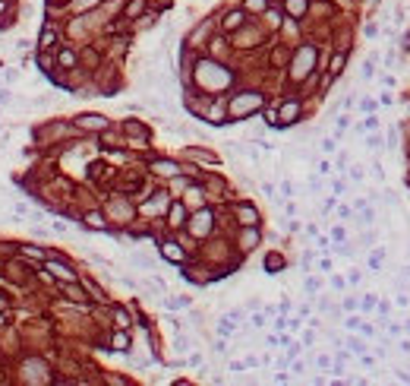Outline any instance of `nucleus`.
<instances>
[{
  "instance_id": "24",
  "label": "nucleus",
  "mask_w": 410,
  "mask_h": 386,
  "mask_svg": "<svg viewBox=\"0 0 410 386\" xmlns=\"http://www.w3.org/2000/svg\"><path fill=\"white\" fill-rule=\"evenodd\" d=\"M363 32H366V38H375V35H379V25H375V22H366V29H363Z\"/></svg>"
},
{
  "instance_id": "29",
  "label": "nucleus",
  "mask_w": 410,
  "mask_h": 386,
  "mask_svg": "<svg viewBox=\"0 0 410 386\" xmlns=\"http://www.w3.org/2000/svg\"><path fill=\"white\" fill-rule=\"evenodd\" d=\"M306 291H309V295H315V291H319V282H315V279H306Z\"/></svg>"
},
{
  "instance_id": "35",
  "label": "nucleus",
  "mask_w": 410,
  "mask_h": 386,
  "mask_svg": "<svg viewBox=\"0 0 410 386\" xmlns=\"http://www.w3.org/2000/svg\"><path fill=\"white\" fill-rule=\"evenodd\" d=\"M351 177H353V181H363V168H360V165H357V168L351 171Z\"/></svg>"
},
{
  "instance_id": "18",
  "label": "nucleus",
  "mask_w": 410,
  "mask_h": 386,
  "mask_svg": "<svg viewBox=\"0 0 410 386\" xmlns=\"http://www.w3.org/2000/svg\"><path fill=\"white\" fill-rule=\"evenodd\" d=\"M375 222V212L372 209H366V206H363V215H360V225H372Z\"/></svg>"
},
{
  "instance_id": "34",
  "label": "nucleus",
  "mask_w": 410,
  "mask_h": 386,
  "mask_svg": "<svg viewBox=\"0 0 410 386\" xmlns=\"http://www.w3.org/2000/svg\"><path fill=\"white\" fill-rule=\"evenodd\" d=\"M385 199H388V203L394 206V203H398V193H394V190H385Z\"/></svg>"
},
{
  "instance_id": "12",
  "label": "nucleus",
  "mask_w": 410,
  "mask_h": 386,
  "mask_svg": "<svg viewBox=\"0 0 410 386\" xmlns=\"http://www.w3.org/2000/svg\"><path fill=\"white\" fill-rule=\"evenodd\" d=\"M240 22H243V13H240V10H234V13H231V16H227V19H224V29H237V25H240Z\"/></svg>"
},
{
  "instance_id": "10",
  "label": "nucleus",
  "mask_w": 410,
  "mask_h": 386,
  "mask_svg": "<svg viewBox=\"0 0 410 386\" xmlns=\"http://www.w3.org/2000/svg\"><path fill=\"white\" fill-rule=\"evenodd\" d=\"M152 168L158 171V174H177V171H180V168H177V165H174V162H155Z\"/></svg>"
},
{
  "instance_id": "20",
  "label": "nucleus",
  "mask_w": 410,
  "mask_h": 386,
  "mask_svg": "<svg viewBox=\"0 0 410 386\" xmlns=\"http://www.w3.org/2000/svg\"><path fill=\"white\" fill-rule=\"evenodd\" d=\"M54 44V29H44L41 32V48H51Z\"/></svg>"
},
{
  "instance_id": "11",
  "label": "nucleus",
  "mask_w": 410,
  "mask_h": 386,
  "mask_svg": "<svg viewBox=\"0 0 410 386\" xmlns=\"http://www.w3.org/2000/svg\"><path fill=\"white\" fill-rule=\"evenodd\" d=\"M63 291H66V298H73V301H85V295L76 288L73 282H63Z\"/></svg>"
},
{
  "instance_id": "8",
  "label": "nucleus",
  "mask_w": 410,
  "mask_h": 386,
  "mask_svg": "<svg viewBox=\"0 0 410 386\" xmlns=\"http://www.w3.org/2000/svg\"><path fill=\"white\" fill-rule=\"evenodd\" d=\"M281 266H284V259H281L278 254H268V257H265V269L272 272V276H274V272L281 269Z\"/></svg>"
},
{
  "instance_id": "5",
  "label": "nucleus",
  "mask_w": 410,
  "mask_h": 386,
  "mask_svg": "<svg viewBox=\"0 0 410 386\" xmlns=\"http://www.w3.org/2000/svg\"><path fill=\"white\" fill-rule=\"evenodd\" d=\"M300 114V105L297 102H287L284 108H281V121L278 124H293V117Z\"/></svg>"
},
{
  "instance_id": "30",
  "label": "nucleus",
  "mask_w": 410,
  "mask_h": 386,
  "mask_svg": "<svg viewBox=\"0 0 410 386\" xmlns=\"http://www.w3.org/2000/svg\"><path fill=\"white\" fill-rule=\"evenodd\" d=\"M363 127H366V130H375V127H379V121H375V117H366V121H363Z\"/></svg>"
},
{
  "instance_id": "15",
  "label": "nucleus",
  "mask_w": 410,
  "mask_h": 386,
  "mask_svg": "<svg viewBox=\"0 0 410 386\" xmlns=\"http://www.w3.org/2000/svg\"><path fill=\"white\" fill-rule=\"evenodd\" d=\"M57 61L63 64V66H73V64H76V54H73V51H60V57H57Z\"/></svg>"
},
{
  "instance_id": "17",
  "label": "nucleus",
  "mask_w": 410,
  "mask_h": 386,
  "mask_svg": "<svg viewBox=\"0 0 410 386\" xmlns=\"http://www.w3.org/2000/svg\"><path fill=\"white\" fill-rule=\"evenodd\" d=\"M133 263H136V266H142V269H152V266H155L152 259H149V257H142V254H133Z\"/></svg>"
},
{
  "instance_id": "9",
  "label": "nucleus",
  "mask_w": 410,
  "mask_h": 386,
  "mask_svg": "<svg viewBox=\"0 0 410 386\" xmlns=\"http://www.w3.org/2000/svg\"><path fill=\"white\" fill-rule=\"evenodd\" d=\"M256 105H259V98L250 95V98H240V102H234V111H250V108H256Z\"/></svg>"
},
{
  "instance_id": "36",
  "label": "nucleus",
  "mask_w": 410,
  "mask_h": 386,
  "mask_svg": "<svg viewBox=\"0 0 410 386\" xmlns=\"http://www.w3.org/2000/svg\"><path fill=\"white\" fill-rule=\"evenodd\" d=\"M92 3H98V0H76V6L82 10V6H92Z\"/></svg>"
},
{
  "instance_id": "6",
  "label": "nucleus",
  "mask_w": 410,
  "mask_h": 386,
  "mask_svg": "<svg viewBox=\"0 0 410 386\" xmlns=\"http://www.w3.org/2000/svg\"><path fill=\"white\" fill-rule=\"evenodd\" d=\"M240 218H243V225H256L259 222V215H256V209H253V206H240Z\"/></svg>"
},
{
  "instance_id": "1",
  "label": "nucleus",
  "mask_w": 410,
  "mask_h": 386,
  "mask_svg": "<svg viewBox=\"0 0 410 386\" xmlns=\"http://www.w3.org/2000/svg\"><path fill=\"white\" fill-rule=\"evenodd\" d=\"M312 64H315V51L312 48H303V51H300V57L293 61V79H303Z\"/></svg>"
},
{
  "instance_id": "2",
  "label": "nucleus",
  "mask_w": 410,
  "mask_h": 386,
  "mask_svg": "<svg viewBox=\"0 0 410 386\" xmlns=\"http://www.w3.org/2000/svg\"><path fill=\"white\" fill-rule=\"evenodd\" d=\"M44 269H48L54 279H63V282H76V272H73V269H70V266H66V263H57V259H48V263H44Z\"/></svg>"
},
{
  "instance_id": "22",
  "label": "nucleus",
  "mask_w": 410,
  "mask_h": 386,
  "mask_svg": "<svg viewBox=\"0 0 410 386\" xmlns=\"http://www.w3.org/2000/svg\"><path fill=\"white\" fill-rule=\"evenodd\" d=\"M347 345H351V348L357 351V355H363V351H366V345H363L360 339H347Z\"/></svg>"
},
{
  "instance_id": "25",
  "label": "nucleus",
  "mask_w": 410,
  "mask_h": 386,
  "mask_svg": "<svg viewBox=\"0 0 410 386\" xmlns=\"http://www.w3.org/2000/svg\"><path fill=\"white\" fill-rule=\"evenodd\" d=\"M341 66H344V57H334V61H332V73H334V76H338V73H341Z\"/></svg>"
},
{
  "instance_id": "3",
  "label": "nucleus",
  "mask_w": 410,
  "mask_h": 386,
  "mask_svg": "<svg viewBox=\"0 0 410 386\" xmlns=\"http://www.w3.org/2000/svg\"><path fill=\"white\" fill-rule=\"evenodd\" d=\"M79 127H85V130H107V117H101V114H82V117H79Z\"/></svg>"
},
{
  "instance_id": "26",
  "label": "nucleus",
  "mask_w": 410,
  "mask_h": 386,
  "mask_svg": "<svg viewBox=\"0 0 410 386\" xmlns=\"http://www.w3.org/2000/svg\"><path fill=\"white\" fill-rule=\"evenodd\" d=\"M126 13H130V16H136V13H142V0H136V3H130V6H126Z\"/></svg>"
},
{
  "instance_id": "7",
  "label": "nucleus",
  "mask_w": 410,
  "mask_h": 386,
  "mask_svg": "<svg viewBox=\"0 0 410 386\" xmlns=\"http://www.w3.org/2000/svg\"><path fill=\"white\" fill-rule=\"evenodd\" d=\"M114 351H130V336H126V332H117V336H114Z\"/></svg>"
},
{
  "instance_id": "13",
  "label": "nucleus",
  "mask_w": 410,
  "mask_h": 386,
  "mask_svg": "<svg viewBox=\"0 0 410 386\" xmlns=\"http://www.w3.org/2000/svg\"><path fill=\"white\" fill-rule=\"evenodd\" d=\"M161 254H164L167 259H183V254L177 250V244H164V247H161Z\"/></svg>"
},
{
  "instance_id": "21",
  "label": "nucleus",
  "mask_w": 410,
  "mask_h": 386,
  "mask_svg": "<svg viewBox=\"0 0 410 386\" xmlns=\"http://www.w3.org/2000/svg\"><path fill=\"white\" fill-rule=\"evenodd\" d=\"M174 345H177V351H186V348H190V339H186V336H177V339H174Z\"/></svg>"
},
{
  "instance_id": "23",
  "label": "nucleus",
  "mask_w": 410,
  "mask_h": 386,
  "mask_svg": "<svg viewBox=\"0 0 410 386\" xmlns=\"http://www.w3.org/2000/svg\"><path fill=\"white\" fill-rule=\"evenodd\" d=\"M372 174H375V181H385V171H382V162H372Z\"/></svg>"
},
{
  "instance_id": "27",
  "label": "nucleus",
  "mask_w": 410,
  "mask_h": 386,
  "mask_svg": "<svg viewBox=\"0 0 410 386\" xmlns=\"http://www.w3.org/2000/svg\"><path fill=\"white\" fill-rule=\"evenodd\" d=\"M375 307V295H366L363 298V310H372Z\"/></svg>"
},
{
  "instance_id": "4",
  "label": "nucleus",
  "mask_w": 410,
  "mask_h": 386,
  "mask_svg": "<svg viewBox=\"0 0 410 386\" xmlns=\"http://www.w3.org/2000/svg\"><path fill=\"white\" fill-rule=\"evenodd\" d=\"M85 228H92V231H107V225H104V218H101V212H89L85 215Z\"/></svg>"
},
{
  "instance_id": "33",
  "label": "nucleus",
  "mask_w": 410,
  "mask_h": 386,
  "mask_svg": "<svg viewBox=\"0 0 410 386\" xmlns=\"http://www.w3.org/2000/svg\"><path fill=\"white\" fill-rule=\"evenodd\" d=\"M360 323H363L360 317H351V320H347V329H360Z\"/></svg>"
},
{
  "instance_id": "31",
  "label": "nucleus",
  "mask_w": 410,
  "mask_h": 386,
  "mask_svg": "<svg viewBox=\"0 0 410 386\" xmlns=\"http://www.w3.org/2000/svg\"><path fill=\"white\" fill-rule=\"evenodd\" d=\"M51 228H54V231H57V235H66V222H54V225H51Z\"/></svg>"
},
{
  "instance_id": "28",
  "label": "nucleus",
  "mask_w": 410,
  "mask_h": 386,
  "mask_svg": "<svg viewBox=\"0 0 410 386\" xmlns=\"http://www.w3.org/2000/svg\"><path fill=\"white\" fill-rule=\"evenodd\" d=\"M366 146H369V149H382V139H379V136H369Z\"/></svg>"
},
{
  "instance_id": "32",
  "label": "nucleus",
  "mask_w": 410,
  "mask_h": 386,
  "mask_svg": "<svg viewBox=\"0 0 410 386\" xmlns=\"http://www.w3.org/2000/svg\"><path fill=\"white\" fill-rule=\"evenodd\" d=\"M250 244H256V235H253V231H250V235H243V247L246 250H250Z\"/></svg>"
},
{
  "instance_id": "16",
  "label": "nucleus",
  "mask_w": 410,
  "mask_h": 386,
  "mask_svg": "<svg viewBox=\"0 0 410 386\" xmlns=\"http://www.w3.org/2000/svg\"><path fill=\"white\" fill-rule=\"evenodd\" d=\"M372 73H375V57H369V61L363 64V79H372Z\"/></svg>"
},
{
  "instance_id": "19",
  "label": "nucleus",
  "mask_w": 410,
  "mask_h": 386,
  "mask_svg": "<svg viewBox=\"0 0 410 386\" xmlns=\"http://www.w3.org/2000/svg\"><path fill=\"white\" fill-rule=\"evenodd\" d=\"M114 317H117V326H130V314H126V310H114Z\"/></svg>"
},
{
  "instance_id": "14",
  "label": "nucleus",
  "mask_w": 410,
  "mask_h": 386,
  "mask_svg": "<svg viewBox=\"0 0 410 386\" xmlns=\"http://www.w3.org/2000/svg\"><path fill=\"white\" fill-rule=\"evenodd\" d=\"M287 10H291L293 16H300V13L306 10V0H287Z\"/></svg>"
}]
</instances>
